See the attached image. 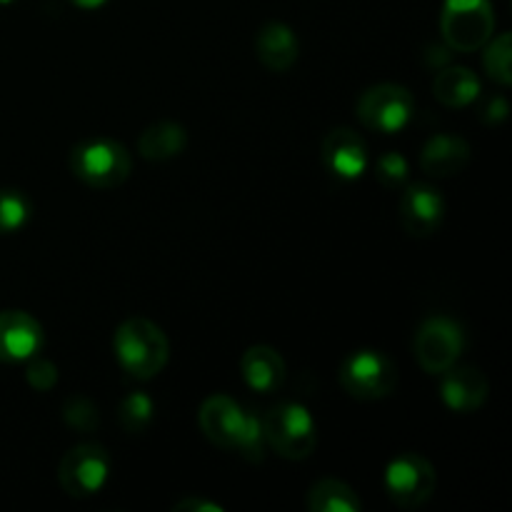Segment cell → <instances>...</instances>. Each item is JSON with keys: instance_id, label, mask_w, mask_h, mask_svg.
<instances>
[{"instance_id": "cell-1", "label": "cell", "mask_w": 512, "mask_h": 512, "mask_svg": "<svg viewBox=\"0 0 512 512\" xmlns=\"http://www.w3.org/2000/svg\"><path fill=\"white\" fill-rule=\"evenodd\" d=\"M200 430L205 438L228 453L243 455L250 463H260L265 458V433L263 418L243 410L238 400L218 393L210 395L198 413Z\"/></svg>"}, {"instance_id": "cell-2", "label": "cell", "mask_w": 512, "mask_h": 512, "mask_svg": "<svg viewBox=\"0 0 512 512\" xmlns=\"http://www.w3.org/2000/svg\"><path fill=\"white\" fill-rule=\"evenodd\" d=\"M120 368L133 380H150L168 365L170 343L160 325L148 318H128L113 335Z\"/></svg>"}, {"instance_id": "cell-3", "label": "cell", "mask_w": 512, "mask_h": 512, "mask_svg": "<svg viewBox=\"0 0 512 512\" xmlns=\"http://www.w3.org/2000/svg\"><path fill=\"white\" fill-rule=\"evenodd\" d=\"M68 168L80 183L90 188H118L130 178L133 158L128 148L113 138H88L73 145L68 155Z\"/></svg>"}, {"instance_id": "cell-4", "label": "cell", "mask_w": 512, "mask_h": 512, "mask_svg": "<svg viewBox=\"0 0 512 512\" xmlns=\"http://www.w3.org/2000/svg\"><path fill=\"white\" fill-rule=\"evenodd\" d=\"M265 443L285 460H305L315 453L318 428L310 410L300 403H278L263 418Z\"/></svg>"}, {"instance_id": "cell-5", "label": "cell", "mask_w": 512, "mask_h": 512, "mask_svg": "<svg viewBox=\"0 0 512 512\" xmlns=\"http://www.w3.org/2000/svg\"><path fill=\"white\" fill-rule=\"evenodd\" d=\"M495 13L490 0H445L440 33L450 50L473 53L493 38Z\"/></svg>"}, {"instance_id": "cell-6", "label": "cell", "mask_w": 512, "mask_h": 512, "mask_svg": "<svg viewBox=\"0 0 512 512\" xmlns=\"http://www.w3.org/2000/svg\"><path fill=\"white\" fill-rule=\"evenodd\" d=\"M340 385L358 400H383L398 385V368L383 350H355L340 365Z\"/></svg>"}, {"instance_id": "cell-7", "label": "cell", "mask_w": 512, "mask_h": 512, "mask_svg": "<svg viewBox=\"0 0 512 512\" xmlns=\"http://www.w3.org/2000/svg\"><path fill=\"white\" fill-rule=\"evenodd\" d=\"M415 100L408 88L398 83H380L365 90L358 100V118L368 130L395 135L410 125Z\"/></svg>"}, {"instance_id": "cell-8", "label": "cell", "mask_w": 512, "mask_h": 512, "mask_svg": "<svg viewBox=\"0 0 512 512\" xmlns=\"http://www.w3.org/2000/svg\"><path fill=\"white\" fill-rule=\"evenodd\" d=\"M438 485L430 460L418 453H400L385 468V493L398 508L415 510L428 503Z\"/></svg>"}, {"instance_id": "cell-9", "label": "cell", "mask_w": 512, "mask_h": 512, "mask_svg": "<svg viewBox=\"0 0 512 512\" xmlns=\"http://www.w3.org/2000/svg\"><path fill=\"white\" fill-rule=\"evenodd\" d=\"M415 358L430 375H440L453 368L465 350V330L448 315H433L415 333Z\"/></svg>"}, {"instance_id": "cell-10", "label": "cell", "mask_w": 512, "mask_h": 512, "mask_svg": "<svg viewBox=\"0 0 512 512\" xmlns=\"http://www.w3.org/2000/svg\"><path fill=\"white\" fill-rule=\"evenodd\" d=\"M58 480L70 498H93L110 480V455L103 445L80 443L63 455Z\"/></svg>"}, {"instance_id": "cell-11", "label": "cell", "mask_w": 512, "mask_h": 512, "mask_svg": "<svg viewBox=\"0 0 512 512\" xmlns=\"http://www.w3.org/2000/svg\"><path fill=\"white\" fill-rule=\"evenodd\" d=\"M45 345L43 325L25 310H0V363H28Z\"/></svg>"}, {"instance_id": "cell-12", "label": "cell", "mask_w": 512, "mask_h": 512, "mask_svg": "<svg viewBox=\"0 0 512 512\" xmlns=\"http://www.w3.org/2000/svg\"><path fill=\"white\" fill-rule=\"evenodd\" d=\"M445 218V198L435 185L413 183L400 198V223L413 238H430L438 233Z\"/></svg>"}, {"instance_id": "cell-13", "label": "cell", "mask_w": 512, "mask_h": 512, "mask_svg": "<svg viewBox=\"0 0 512 512\" xmlns=\"http://www.w3.org/2000/svg\"><path fill=\"white\" fill-rule=\"evenodd\" d=\"M323 155L325 168L343 180L363 178L365 170L370 168V153L365 140L350 128H335L323 138Z\"/></svg>"}, {"instance_id": "cell-14", "label": "cell", "mask_w": 512, "mask_h": 512, "mask_svg": "<svg viewBox=\"0 0 512 512\" xmlns=\"http://www.w3.org/2000/svg\"><path fill=\"white\" fill-rule=\"evenodd\" d=\"M443 375V383H440V398H443L445 408L453 410V413H475L485 405L490 395V383L485 378V373L473 365H458L448 368Z\"/></svg>"}, {"instance_id": "cell-15", "label": "cell", "mask_w": 512, "mask_h": 512, "mask_svg": "<svg viewBox=\"0 0 512 512\" xmlns=\"http://www.w3.org/2000/svg\"><path fill=\"white\" fill-rule=\"evenodd\" d=\"M255 55L268 70L285 73V70L293 68L300 55L298 35H295L293 28L278 23V20L265 23L255 35Z\"/></svg>"}, {"instance_id": "cell-16", "label": "cell", "mask_w": 512, "mask_h": 512, "mask_svg": "<svg viewBox=\"0 0 512 512\" xmlns=\"http://www.w3.org/2000/svg\"><path fill=\"white\" fill-rule=\"evenodd\" d=\"M240 373L245 385L255 393H275L288 378L283 355L270 345H253L243 353L240 360Z\"/></svg>"}, {"instance_id": "cell-17", "label": "cell", "mask_w": 512, "mask_h": 512, "mask_svg": "<svg viewBox=\"0 0 512 512\" xmlns=\"http://www.w3.org/2000/svg\"><path fill=\"white\" fill-rule=\"evenodd\" d=\"M468 163L470 145L465 143L463 138H458V135H433V138L423 145V153H420V168L428 175H433V178L458 175Z\"/></svg>"}, {"instance_id": "cell-18", "label": "cell", "mask_w": 512, "mask_h": 512, "mask_svg": "<svg viewBox=\"0 0 512 512\" xmlns=\"http://www.w3.org/2000/svg\"><path fill=\"white\" fill-rule=\"evenodd\" d=\"M185 145H188V133H185L183 125L173 123V120H160V123L148 125L140 133L138 153L145 160L163 163V160L178 158L185 150Z\"/></svg>"}, {"instance_id": "cell-19", "label": "cell", "mask_w": 512, "mask_h": 512, "mask_svg": "<svg viewBox=\"0 0 512 512\" xmlns=\"http://www.w3.org/2000/svg\"><path fill=\"white\" fill-rule=\"evenodd\" d=\"M480 78L468 68H445L435 75L433 95L448 108H465L480 98Z\"/></svg>"}, {"instance_id": "cell-20", "label": "cell", "mask_w": 512, "mask_h": 512, "mask_svg": "<svg viewBox=\"0 0 512 512\" xmlns=\"http://www.w3.org/2000/svg\"><path fill=\"white\" fill-rule=\"evenodd\" d=\"M310 512H360L363 503H360L358 493H355L350 485H345L343 480L325 478L318 480L313 488L308 490V498H305Z\"/></svg>"}, {"instance_id": "cell-21", "label": "cell", "mask_w": 512, "mask_h": 512, "mask_svg": "<svg viewBox=\"0 0 512 512\" xmlns=\"http://www.w3.org/2000/svg\"><path fill=\"white\" fill-rule=\"evenodd\" d=\"M155 415V403L148 393L143 390H135L128 393L118 405V423L125 433L140 435L150 428Z\"/></svg>"}, {"instance_id": "cell-22", "label": "cell", "mask_w": 512, "mask_h": 512, "mask_svg": "<svg viewBox=\"0 0 512 512\" xmlns=\"http://www.w3.org/2000/svg\"><path fill=\"white\" fill-rule=\"evenodd\" d=\"M33 218V203L23 190H0V235H13L23 230Z\"/></svg>"}, {"instance_id": "cell-23", "label": "cell", "mask_w": 512, "mask_h": 512, "mask_svg": "<svg viewBox=\"0 0 512 512\" xmlns=\"http://www.w3.org/2000/svg\"><path fill=\"white\" fill-rule=\"evenodd\" d=\"M490 43V40H488ZM510 55H512V35L503 33L488 45L483 55V65L485 73L490 75V80H495L498 85H510L512 75H510Z\"/></svg>"}, {"instance_id": "cell-24", "label": "cell", "mask_w": 512, "mask_h": 512, "mask_svg": "<svg viewBox=\"0 0 512 512\" xmlns=\"http://www.w3.org/2000/svg\"><path fill=\"white\" fill-rule=\"evenodd\" d=\"M375 178L383 188H400V185L408 180V160L398 150H388V153L380 155L373 165Z\"/></svg>"}, {"instance_id": "cell-25", "label": "cell", "mask_w": 512, "mask_h": 512, "mask_svg": "<svg viewBox=\"0 0 512 512\" xmlns=\"http://www.w3.org/2000/svg\"><path fill=\"white\" fill-rule=\"evenodd\" d=\"M63 415L68 420V425H73L75 430H83V433L98 428V410H95V405L88 398L68 400L63 408Z\"/></svg>"}, {"instance_id": "cell-26", "label": "cell", "mask_w": 512, "mask_h": 512, "mask_svg": "<svg viewBox=\"0 0 512 512\" xmlns=\"http://www.w3.org/2000/svg\"><path fill=\"white\" fill-rule=\"evenodd\" d=\"M25 378H28V383L33 385L35 390H50L55 383H58V368H55L50 360L35 355V358L28 360Z\"/></svg>"}, {"instance_id": "cell-27", "label": "cell", "mask_w": 512, "mask_h": 512, "mask_svg": "<svg viewBox=\"0 0 512 512\" xmlns=\"http://www.w3.org/2000/svg\"><path fill=\"white\" fill-rule=\"evenodd\" d=\"M173 510L178 512H223L218 503L203 498H183L173 505Z\"/></svg>"}, {"instance_id": "cell-28", "label": "cell", "mask_w": 512, "mask_h": 512, "mask_svg": "<svg viewBox=\"0 0 512 512\" xmlns=\"http://www.w3.org/2000/svg\"><path fill=\"white\" fill-rule=\"evenodd\" d=\"M483 118L488 120V123H500V120H505L508 118V100L505 98H493V100H488V105H485L483 108Z\"/></svg>"}, {"instance_id": "cell-29", "label": "cell", "mask_w": 512, "mask_h": 512, "mask_svg": "<svg viewBox=\"0 0 512 512\" xmlns=\"http://www.w3.org/2000/svg\"><path fill=\"white\" fill-rule=\"evenodd\" d=\"M70 3L80 10H98V8H103L108 0H70Z\"/></svg>"}, {"instance_id": "cell-30", "label": "cell", "mask_w": 512, "mask_h": 512, "mask_svg": "<svg viewBox=\"0 0 512 512\" xmlns=\"http://www.w3.org/2000/svg\"><path fill=\"white\" fill-rule=\"evenodd\" d=\"M10 3H15V0H0V5H10Z\"/></svg>"}]
</instances>
